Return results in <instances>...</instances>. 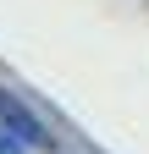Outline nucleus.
<instances>
[{
    "instance_id": "obj_1",
    "label": "nucleus",
    "mask_w": 149,
    "mask_h": 154,
    "mask_svg": "<svg viewBox=\"0 0 149 154\" xmlns=\"http://www.w3.org/2000/svg\"><path fill=\"white\" fill-rule=\"evenodd\" d=\"M0 121H6V127H11V132H17V138H22L28 149H50V132H44L39 121H33V116H28L22 105H17L6 88H0Z\"/></svg>"
},
{
    "instance_id": "obj_2",
    "label": "nucleus",
    "mask_w": 149,
    "mask_h": 154,
    "mask_svg": "<svg viewBox=\"0 0 149 154\" xmlns=\"http://www.w3.org/2000/svg\"><path fill=\"white\" fill-rule=\"evenodd\" d=\"M22 149H28V143H22V138H17V132H11L6 121H0V154H22Z\"/></svg>"
}]
</instances>
